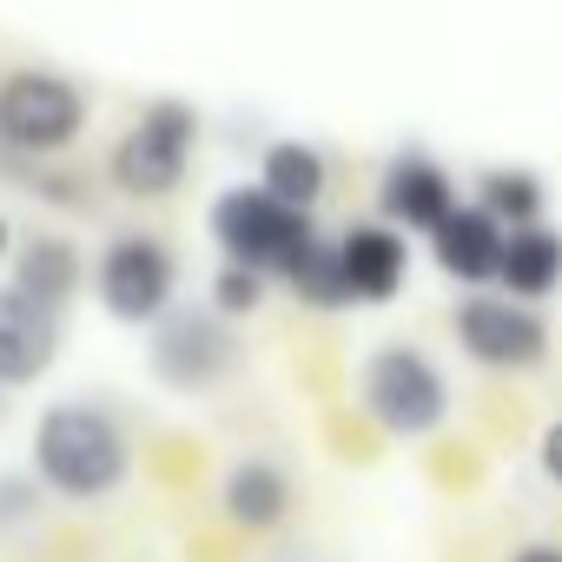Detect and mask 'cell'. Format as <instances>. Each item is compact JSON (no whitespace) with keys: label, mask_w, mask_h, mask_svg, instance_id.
I'll return each instance as SVG.
<instances>
[{"label":"cell","mask_w":562,"mask_h":562,"mask_svg":"<svg viewBox=\"0 0 562 562\" xmlns=\"http://www.w3.org/2000/svg\"><path fill=\"white\" fill-rule=\"evenodd\" d=\"M133 443L106 404H47L34 424V476L67 503H100L126 483Z\"/></svg>","instance_id":"6da1fadb"},{"label":"cell","mask_w":562,"mask_h":562,"mask_svg":"<svg viewBox=\"0 0 562 562\" xmlns=\"http://www.w3.org/2000/svg\"><path fill=\"white\" fill-rule=\"evenodd\" d=\"M212 238L225 265H245L265 278V271H292V258L318 238V225L299 205H278L265 186H232L212 199Z\"/></svg>","instance_id":"7a4b0ae2"},{"label":"cell","mask_w":562,"mask_h":562,"mask_svg":"<svg viewBox=\"0 0 562 562\" xmlns=\"http://www.w3.org/2000/svg\"><path fill=\"white\" fill-rule=\"evenodd\" d=\"M80 126H87V93L67 74L21 67L0 80V146L8 153H27V159L67 153L80 139Z\"/></svg>","instance_id":"3957f363"},{"label":"cell","mask_w":562,"mask_h":562,"mask_svg":"<svg viewBox=\"0 0 562 562\" xmlns=\"http://www.w3.org/2000/svg\"><path fill=\"white\" fill-rule=\"evenodd\" d=\"M192 146H199V113H192L186 100H153V106L133 120V133L113 146L106 172H113V186L133 192V199H166V192L186 179Z\"/></svg>","instance_id":"277c9868"},{"label":"cell","mask_w":562,"mask_h":562,"mask_svg":"<svg viewBox=\"0 0 562 562\" xmlns=\"http://www.w3.org/2000/svg\"><path fill=\"white\" fill-rule=\"evenodd\" d=\"M364 411L391 430V437H430L443 417H450V384L443 371L411 351V345H384L371 364H364V384H358Z\"/></svg>","instance_id":"5b68a950"},{"label":"cell","mask_w":562,"mask_h":562,"mask_svg":"<svg viewBox=\"0 0 562 562\" xmlns=\"http://www.w3.org/2000/svg\"><path fill=\"white\" fill-rule=\"evenodd\" d=\"M100 305L120 318V325H159L172 312V292H179V258L166 238L153 232H120L106 251H100Z\"/></svg>","instance_id":"8992f818"},{"label":"cell","mask_w":562,"mask_h":562,"mask_svg":"<svg viewBox=\"0 0 562 562\" xmlns=\"http://www.w3.org/2000/svg\"><path fill=\"white\" fill-rule=\"evenodd\" d=\"M238 345L225 331L218 312H199V305H172L153 331V378L172 384V391H205L232 371Z\"/></svg>","instance_id":"52a82bcc"},{"label":"cell","mask_w":562,"mask_h":562,"mask_svg":"<svg viewBox=\"0 0 562 562\" xmlns=\"http://www.w3.org/2000/svg\"><path fill=\"white\" fill-rule=\"evenodd\" d=\"M457 345H463L470 364L529 371L549 351V325L529 305H516V299H463L457 305Z\"/></svg>","instance_id":"ba28073f"},{"label":"cell","mask_w":562,"mask_h":562,"mask_svg":"<svg viewBox=\"0 0 562 562\" xmlns=\"http://www.w3.org/2000/svg\"><path fill=\"white\" fill-rule=\"evenodd\" d=\"M378 205H384V218L404 225V232H437V225L457 212V186H450V172H443L430 153H397V159L384 166Z\"/></svg>","instance_id":"9c48e42d"},{"label":"cell","mask_w":562,"mask_h":562,"mask_svg":"<svg viewBox=\"0 0 562 562\" xmlns=\"http://www.w3.org/2000/svg\"><path fill=\"white\" fill-rule=\"evenodd\" d=\"M338 265H345L351 305H391V299L404 292L411 251H404V238H397L391 225H351V232L338 238Z\"/></svg>","instance_id":"30bf717a"},{"label":"cell","mask_w":562,"mask_h":562,"mask_svg":"<svg viewBox=\"0 0 562 562\" xmlns=\"http://www.w3.org/2000/svg\"><path fill=\"white\" fill-rule=\"evenodd\" d=\"M60 351V325L54 312H41L34 299H21L14 285L0 292V384H34Z\"/></svg>","instance_id":"8fae6325"},{"label":"cell","mask_w":562,"mask_h":562,"mask_svg":"<svg viewBox=\"0 0 562 562\" xmlns=\"http://www.w3.org/2000/svg\"><path fill=\"white\" fill-rule=\"evenodd\" d=\"M503 225L483 212V205H457L437 232H430V245H437V265L450 271V278H463V285H490L496 278V265H503Z\"/></svg>","instance_id":"7c38bea8"},{"label":"cell","mask_w":562,"mask_h":562,"mask_svg":"<svg viewBox=\"0 0 562 562\" xmlns=\"http://www.w3.org/2000/svg\"><path fill=\"white\" fill-rule=\"evenodd\" d=\"M218 503H225V516H232L238 529H278V522L292 516V476L278 470L271 457H238V463L225 470Z\"/></svg>","instance_id":"4fadbf2b"},{"label":"cell","mask_w":562,"mask_h":562,"mask_svg":"<svg viewBox=\"0 0 562 562\" xmlns=\"http://www.w3.org/2000/svg\"><path fill=\"white\" fill-rule=\"evenodd\" d=\"M14 292L34 299L41 312H60L74 292H80V251L54 232H34L14 245Z\"/></svg>","instance_id":"5bb4252c"},{"label":"cell","mask_w":562,"mask_h":562,"mask_svg":"<svg viewBox=\"0 0 562 562\" xmlns=\"http://www.w3.org/2000/svg\"><path fill=\"white\" fill-rule=\"evenodd\" d=\"M496 285H503L516 305L549 299V292L562 285V232H549V225H516V232L503 238Z\"/></svg>","instance_id":"9a60e30c"},{"label":"cell","mask_w":562,"mask_h":562,"mask_svg":"<svg viewBox=\"0 0 562 562\" xmlns=\"http://www.w3.org/2000/svg\"><path fill=\"white\" fill-rule=\"evenodd\" d=\"M258 186H265L278 205L312 212V205H318V192H325V153H318V146H299V139L271 146V153H265V166H258Z\"/></svg>","instance_id":"2e32d148"},{"label":"cell","mask_w":562,"mask_h":562,"mask_svg":"<svg viewBox=\"0 0 562 562\" xmlns=\"http://www.w3.org/2000/svg\"><path fill=\"white\" fill-rule=\"evenodd\" d=\"M285 285H292V299H305V305H318V312H345V305H351V292H345L338 238H312V245H305V251L292 258Z\"/></svg>","instance_id":"e0dca14e"},{"label":"cell","mask_w":562,"mask_h":562,"mask_svg":"<svg viewBox=\"0 0 562 562\" xmlns=\"http://www.w3.org/2000/svg\"><path fill=\"white\" fill-rule=\"evenodd\" d=\"M476 192H483L476 205H483L503 232H516V225H542V179H536V172H522V166H496V172H483Z\"/></svg>","instance_id":"ac0fdd59"},{"label":"cell","mask_w":562,"mask_h":562,"mask_svg":"<svg viewBox=\"0 0 562 562\" xmlns=\"http://www.w3.org/2000/svg\"><path fill=\"white\" fill-rule=\"evenodd\" d=\"M258 305H265V278L245 271V265H218V278H212V312L218 318H238V312H258Z\"/></svg>","instance_id":"d6986e66"},{"label":"cell","mask_w":562,"mask_h":562,"mask_svg":"<svg viewBox=\"0 0 562 562\" xmlns=\"http://www.w3.org/2000/svg\"><path fill=\"white\" fill-rule=\"evenodd\" d=\"M536 457H542V476H549V483L562 490V417H555V424L542 430V450H536Z\"/></svg>","instance_id":"ffe728a7"},{"label":"cell","mask_w":562,"mask_h":562,"mask_svg":"<svg viewBox=\"0 0 562 562\" xmlns=\"http://www.w3.org/2000/svg\"><path fill=\"white\" fill-rule=\"evenodd\" d=\"M509 562H562V549H555V542H529V549H516Z\"/></svg>","instance_id":"44dd1931"},{"label":"cell","mask_w":562,"mask_h":562,"mask_svg":"<svg viewBox=\"0 0 562 562\" xmlns=\"http://www.w3.org/2000/svg\"><path fill=\"white\" fill-rule=\"evenodd\" d=\"M8 251H14V225H8V218H0V258H8Z\"/></svg>","instance_id":"7402d4cb"}]
</instances>
